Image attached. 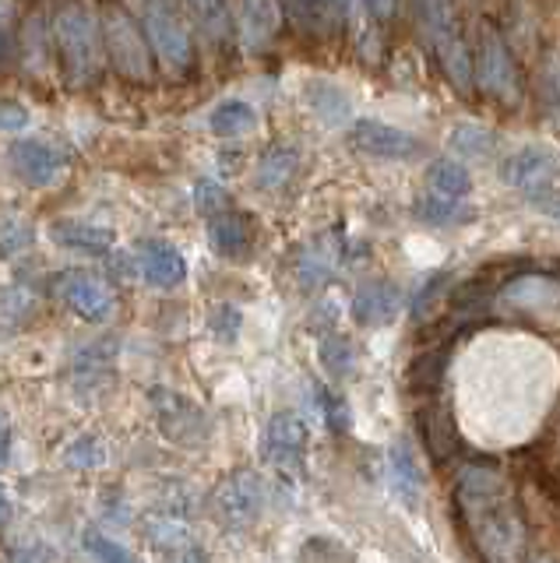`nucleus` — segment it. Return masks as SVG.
<instances>
[{"label":"nucleus","instance_id":"nucleus-24","mask_svg":"<svg viewBox=\"0 0 560 563\" xmlns=\"http://www.w3.org/2000/svg\"><path fill=\"white\" fill-rule=\"evenodd\" d=\"M296 152L293 148H272L265 158L257 163V187H265V190H278L283 187L289 176L296 173Z\"/></svg>","mask_w":560,"mask_h":563},{"label":"nucleus","instance_id":"nucleus-6","mask_svg":"<svg viewBox=\"0 0 560 563\" xmlns=\"http://www.w3.org/2000/svg\"><path fill=\"white\" fill-rule=\"evenodd\" d=\"M152 416L160 422V430L177 440V444H201L208 437V419L198 409V401H190L187 395L169 391V387H152L149 391Z\"/></svg>","mask_w":560,"mask_h":563},{"label":"nucleus","instance_id":"nucleus-33","mask_svg":"<svg viewBox=\"0 0 560 563\" xmlns=\"http://www.w3.org/2000/svg\"><path fill=\"white\" fill-rule=\"evenodd\" d=\"M321 409H325V419H328V427L331 430H345V405H342V398L339 395H328V391H321Z\"/></svg>","mask_w":560,"mask_h":563},{"label":"nucleus","instance_id":"nucleus-3","mask_svg":"<svg viewBox=\"0 0 560 563\" xmlns=\"http://www.w3.org/2000/svg\"><path fill=\"white\" fill-rule=\"evenodd\" d=\"M261 507H265V486H261V475L251 468L230 472L212 493V515L226 528L254 525L261 518Z\"/></svg>","mask_w":560,"mask_h":563},{"label":"nucleus","instance_id":"nucleus-25","mask_svg":"<svg viewBox=\"0 0 560 563\" xmlns=\"http://www.w3.org/2000/svg\"><path fill=\"white\" fill-rule=\"evenodd\" d=\"M331 272H336V254H331L328 243H314L310 251L300 257V264H296V275H300V282L307 289L325 286V282L331 278Z\"/></svg>","mask_w":560,"mask_h":563},{"label":"nucleus","instance_id":"nucleus-41","mask_svg":"<svg viewBox=\"0 0 560 563\" xmlns=\"http://www.w3.org/2000/svg\"><path fill=\"white\" fill-rule=\"evenodd\" d=\"M8 11V4H4V0H0V14H4Z\"/></svg>","mask_w":560,"mask_h":563},{"label":"nucleus","instance_id":"nucleus-40","mask_svg":"<svg viewBox=\"0 0 560 563\" xmlns=\"http://www.w3.org/2000/svg\"><path fill=\"white\" fill-rule=\"evenodd\" d=\"M525 563H557L553 556H532V560H525Z\"/></svg>","mask_w":560,"mask_h":563},{"label":"nucleus","instance_id":"nucleus-19","mask_svg":"<svg viewBox=\"0 0 560 563\" xmlns=\"http://www.w3.org/2000/svg\"><path fill=\"white\" fill-rule=\"evenodd\" d=\"M427 190L437 194V198L462 201L465 194L472 190L469 169L462 163H454V158H437V163L427 169Z\"/></svg>","mask_w":560,"mask_h":563},{"label":"nucleus","instance_id":"nucleus-38","mask_svg":"<svg viewBox=\"0 0 560 563\" xmlns=\"http://www.w3.org/2000/svg\"><path fill=\"white\" fill-rule=\"evenodd\" d=\"M366 4H371V11H374L377 18H388L392 8H395V0H366Z\"/></svg>","mask_w":560,"mask_h":563},{"label":"nucleus","instance_id":"nucleus-1","mask_svg":"<svg viewBox=\"0 0 560 563\" xmlns=\"http://www.w3.org/2000/svg\"><path fill=\"white\" fill-rule=\"evenodd\" d=\"M454 504L483 563H525V528L497 472L465 468L454 486Z\"/></svg>","mask_w":560,"mask_h":563},{"label":"nucleus","instance_id":"nucleus-15","mask_svg":"<svg viewBox=\"0 0 560 563\" xmlns=\"http://www.w3.org/2000/svg\"><path fill=\"white\" fill-rule=\"evenodd\" d=\"M138 264H142V278L149 282V286H160V289H173L187 278L184 254L177 251V246L160 243V240L142 246V261Z\"/></svg>","mask_w":560,"mask_h":563},{"label":"nucleus","instance_id":"nucleus-8","mask_svg":"<svg viewBox=\"0 0 560 563\" xmlns=\"http://www.w3.org/2000/svg\"><path fill=\"white\" fill-rule=\"evenodd\" d=\"M501 176L507 187L521 190L525 198H547L550 184L560 176V158L550 148H518L515 155L504 158Z\"/></svg>","mask_w":560,"mask_h":563},{"label":"nucleus","instance_id":"nucleus-23","mask_svg":"<svg viewBox=\"0 0 560 563\" xmlns=\"http://www.w3.org/2000/svg\"><path fill=\"white\" fill-rule=\"evenodd\" d=\"M243 4V35L251 46H261L275 32V0H240Z\"/></svg>","mask_w":560,"mask_h":563},{"label":"nucleus","instance_id":"nucleus-35","mask_svg":"<svg viewBox=\"0 0 560 563\" xmlns=\"http://www.w3.org/2000/svg\"><path fill=\"white\" fill-rule=\"evenodd\" d=\"M173 563H212V556H208L201 545H184V550L177 553V560Z\"/></svg>","mask_w":560,"mask_h":563},{"label":"nucleus","instance_id":"nucleus-4","mask_svg":"<svg viewBox=\"0 0 560 563\" xmlns=\"http://www.w3.org/2000/svg\"><path fill=\"white\" fill-rule=\"evenodd\" d=\"M57 35H61V49H64V67L67 78L75 85H85L96 78L99 70V46H96V25L92 18L81 8H67L57 18Z\"/></svg>","mask_w":560,"mask_h":563},{"label":"nucleus","instance_id":"nucleus-11","mask_svg":"<svg viewBox=\"0 0 560 563\" xmlns=\"http://www.w3.org/2000/svg\"><path fill=\"white\" fill-rule=\"evenodd\" d=\"M8 163H11L14 176H19L22 184L36 187V190L54 187L64 176L61 152L43 145V141H14V145L8 148Z\"/></svg>","mask_w":560,"mask_h":563},{"label":"nucleus","instance_id":"nucleus-10","mask_svg":"<svg viewBox=\"0 0 560 563\" xmlns=\"http://www.w3.org/2000/svg\"><path fill=\"white\" fill-rule=\"evenodd\" d=\"M102 25H107V40H110V53L117 57V67L131 78H149V49L142 40V29H134L131 18L113 4L102 14Z\"/></svg>","mask_w":560,"mask_h":563},{"label":"nucleus","instance_id":"nucleus-30","mask_svg":"<svg viewBox=\"0 0 560 563\" xmlns=\"http://www.w3.org/2000/svg\"><path fill=\"white\" fill-rule=\"evenodd\" d=\"M451 145L459 148L462 155L480 158V155H486L490 148H494V134L483 131V128H476V123H462V128H454Z\"/></svg>","mask_w":560,"mask_h":563},{"label":"nucleus","instance_id":"nucleus-7","mask_svg":"<svg viewBox=\"0 0 560 563\" xmlns=\"http://www.w3.org/2000/svg\"><path fill=\"white\" fill-rule=\"evenodd\" d=\"M307 440H310V430H307L304 416L275 412L265 427L261 448H265V457H268L272 468H278L283 475H300L304 457H307Z\"/></svg>","mask_w":560,"mask_h":563},{"label":"nucleus","instance_id":"nucleus-21","mask_svg":"<svg viewBox=\"0 0 560 563\" xmlns=\"http://www.w3.org/2000/svg\"><path fill=\"white\" fill-rule=\"evenodd\" d=\"M208 128L219 137H240V134H251L257 128V113L254 106L230 99V102H219L212 117H208Z\"/></svg>","mask_w":560,"mask_h":563},{"label":"nucleus","instance_id":"nucleus-36","mask_svg":"<svg viewBox=\"0 0 560 563\" xmlns=\"http://www.w3.org/2000/svg\"><path fill=\"white\" fill-rule=\"evenodd\" d=\"M8 462H11V427L0 422V472L8 468Z\"/></svg>","mask_w":560,"mask_h":563},{"label":"nucleus","instance_id":"nucleus-13","mask_svg":"<svg viewBox=\"0 0 560 563\" xmlns=\"http://www.w3.org/2000/svg\"><path fill=\"white\" fill-rule=\"evenodd\" d=\"M476 67H480V85L486 92L501 99L515 96V67L507 60V53L497 40V32L490 25H480V43H476Z\"/></svg>","mask_w":560,"mask_h":563},{"label":"nucleus","instance_id":"nucleus-18","mask_svg":"<svg viewBox=\"0 0 560 563\" xmlns=\"http://www.w3.org/2000/svg\"><path fill=\"white\" fill-rule=\"evenodd\" d=\"M307 106L321 123H328V128H339V123L353 117V99L345 96V88L331 85V81H314L307 88Z\"/></svg>","mask_w":560,"mask_h":563},{"label":"nucleus","instance_id":"nucleus-31","mask_svg":"<svg viewBox=\"0 0 560 563\" xmlns=\"http://www.w3.org/2000/svg\"><path fill=\"white\" fill-rule=\"evenodd\" d=\"M195 205H198L201 216L216 219V216H222V211H226L230 198H226V190H222L216 180H201V184L195 187Z\"/></svg>","mask_w":560,"mask_h":563},{"label":"nucleus","instance_id":"nucleus-12","mask_svg":"<svg viewBox=\"0 0 560 563\" xmlns=\"http://www.w3.org/2000/svg\"><path fill=\"white\" fill-rule=\"evenodd\" d=\"M349 145L374 158H413L419 152V141L413 134L381 120H356L349 128Z\"/></svg>","mask_w":560,"mask_h":563},{"label":"nucleus","instance_id":"nucleus-27","mask_svg":"<svg viewBox=\"0 0 560 563\" xmlns=\"http://www.w3.org/2000/svg\"><path fill=\"white\" fill-rule=\"evenodd\" d=\"M318 360L325 366V374L345 377L349 369H353V363H356L353 342L342 339V334H328V339H321V345H318Z\"/></svg>","mask_w":560,"mask_h":563},{"label":"nucleus","instance_id":"nucleus-16","mask_svg":"<svg viewBox=\"0 0 560 563\" xmlns=\"http://www.w3.org/2000/svg\"><path fill=\"white\" fill-rule=\"evenodd\" d=\"M50 236H54L61 246H72V251H81V254H107L113 246L110 229L92 225V222H75V219L54 222Z\"/></svg>","mask_w":560,"mask_h":563},{"label":"nucleus","instance_id":"nucleus-9","mask_svg":"<svg viewBox=\"0 0 560 563\" xmlns=\"http://www.w3.org/2000/svg\"><path fill=\"white\" fill-rule=\"evenodd\" d=\"M145 32H149L155 53H160L166 64L187 67V60H190V40H187V29L180 22L177 8H173L169 0H149Z\"/></svg>","mask_w":560,"mask_h":563},{"label":"nucleus","instance_id":"nucleus-17","mask_svg":"<svg viewBox=\"0 0 560 563\" xmlns=\"http://www.w3.org/2000/svg\"><path fill=\"white\" fill-rule=\"evenodd\" d=\"M208 240H212L216 254L222 257H248L251 251V225L248 219L233 216V211H222V216L212 219V225H208Z\"/></svg>","mask_w":560,"mask_h":563},{"label":"nucleus","instance_id":"nucleus-29","mask_svg":"<svg viewBox=\"0 0 560 563\" xmlns=\"http://www.w3.org/2000/svg\"><path fill=\"white\" fill-rule=\"evenodd\" d=\"M64 462L72 468H99L107 462V448H102V440L96 437H78L64 448Z\"/></svg>","mask_w":560,"mask_h":563},{"label":"nucleus","instance_id":"nucleus-5","mask_svg":"<svg viewBox=\"0 0 560 563\" xmlns=\"http://www.w3.org/2000/svg\"><path fill=\"white\" fill-rule=\"evenodd\" d=\"M54 289L57 296L64 299L67 307H72L81 321L89 324H107L113 310H117V299H113V289L102 282L99 275L92 272H81V268H67L54 278Z\"/></svg>","mask_w":560,"mask_h":563},{"label":"nucleus","instance_id":"nucleus-2","mask_svg":"<svg viewBox=\"0 0 560 563\" xmlns=\"http://www.w3.org/2000/svg\"><path fill=\"white\" fill-rule=\"evenodd\" d=\"M413 11L419 18V25L427 29L433 49L441 53V64L448 70V78L469 92L472 88V60H469V46L462 40V32L454 29V18L448 0H413Z\"/></svg>","mask_w":560,"mask_h":563},{"label":"nucleus","instance_id":"nucleus-34","mask_svg":"<svg viewBox=\"0 0 560 563\" xmlns=\"http://www.w3.org/2000/svg\"><path fill=\"white\" fill-rule=\"evenodd\" d=\"M29 123V113L22 106H0V131H22Z\"/></svg>","mask_w":560,"mask_h":563},{"label":"nucleus","instance_id":"nucleus-32","mask_svg":"<svg viewBox=\"0 0 560 563\" xmlns=\"http://www.w3.org/2000/svg\"><path fill=\"white\" fill-rule=\"evenodd\" d=\"M237 328H240V310L233 307H219L212 313V331L219 334L222 342H233L237 339Z\"/></svg>","mask_w":560,"mask_h":563},{"label":"nucleus","instance_id":"nucleus-37","mask_svg":"<svg viewBox=\"0 0 560 563\" xmlns=\"http://www.w3.org/2000/svg\"><path fill=\"white\" fill-rule=\"evenodd\" d=\"M536 205H539L542 211H547V216H553V219L560 222V198H550V194H547V198H539Z\"/></svg>","mask_w":560,"mask_h":563},{"label":"nucleus","instance_id":"nucleus-20","mask_svg":"<svg viewBox=\"0 0 560 563\" xmlns=\"http://www.w3.org/2000/svg\"><path fill=\"white\" fill-rule=\"evenodd\" d=\"M289 18L307 32H328L339 22L345 0H286Z\"/></svg>","mask_w":560,"mask_h":563},{"label":"nucleus","instance_id":"nucleus-26","mask_svg":"<svg viewBox=\"0 0 560 563\" xmlns=\"http://www.w3.org/2000/svg\"><path fill=\"white\" fill-rule=\"evenodd\" d=\"M81 545H85V553H89L96 563H142L124 542L110 539L107 532H99V528H85Z\"/></svg>","mask_w":560,"mask_h":563},{"label":"nucleus","instance_id":"nucleus-28","mask_svg":"<svg viewBox=\"0 0 560 563\" xmlns=\"http://www.w3.org/2000/svg\"><path fill=\"white\" fill-rule=\"evenodd\" d=\"M465 216L462 201H448V198H437V194H424V198L416 201V219L427 222V225H451Z\"/></svg>","mask_w":560,"mask_h":563},{"label":"nucleus","instance_id":"nucleus-14","mask_svg":"<svg viewBox=\"0 0 560 563\" xmlns=\"http://www.w3.org/2000/svg\"><path fill=\"white\" fill-rule=\"evenodd\" d=\"M402 310V292L392 282H366V286L353 296V321L363 328H381L395 321Z\"/></svg>","mask_w":560,"mask_h":563},{"label":"nucleus","instance_id":"nucleus-22","mask_svg":"<svg viewBox=\"0 0 560 563\" xmlns=\"http://www.w3.org/2000/svg\"><path fill=\"white\" fill-rule=\"evenodd\" d=\"M388 475H392V483H395V493L402 500H406L409 507L419 504V486H424V479H419V468L413 462V454L406 448H392L388 454Z\"/></svg>","mask_w":560,"mask_h":563},{"label":"nucleus","instance_id":"nucleus-39","mask_svg":"<svg viewBox=\"0 0 560 563\" xmlns=\"http://www.w3.org/2000/svg\"><path fill=\"white\" fill-rule=\"evenodd\" d=\"M8 518V497H4V489H0V521Z\"/></svg>","mask_w":560,"mask_h":563}]
</instances>
